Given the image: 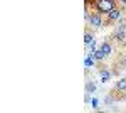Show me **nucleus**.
Listing matches in <instances>:
<instances>
[{
    "label": "nucleus",
    "instance_id": "nucleus-9",
    "mask_svg": "<svg viewBox=\"0 0 126 113\" xmlns=\"http://www.w3.org/2000/svg\"><path fill=\"white\" fill-rule=\"evenodd\" d=\"M93 41H94V32L91 30V27H86V30H84V46L91 44Z\"/></svg>",
    "mask_w": 126,
    "mask_h": 113
},
{
    "label": "nucleus",
    "instance_id": "nucleus-4",
    "mask_svg": "<svg viewBox=\"0 0 126 113\" xmlns=\"http://www.w3.org/2000/svg\"><path fill=\"white\" fill-rule=\"evenodd\" d=\"M109 39L113 41V42H116L118 46H126V29H121V27H116L114 25V30L111 32V36Z\"/></svg>",
    "mask_w": 126,
    "mask_h": 113
},
{
    "label": "nucleus",
    "instance_id": "nucleus-10",
    "mask_svg": "<svg viewBox=\"0 0 126 113\" xmlns=\"http://www.w3.org/2000/svg\"><path fill=\"white\" fill-rule=\"evenodd\" d=\"M93 56H94V59H96L97 63H104V61L108 59V56L104 54V52H103V51H101V49H99V47H97L96 51L93 52Z\"/></svg>",
    "mask_w": 126,
    "mask_h": 113
},
{
    "label": "nucleus",
    "instance_id": "nucleus-3",
    "mask_svg": "<svg viewBox=\"0 0 126 113\" xmlns=\"http://www.w3.org/2000/svg\"><path fill=\"white\" fill-rule=\"evenodd\" d=\"M86 24H87V27H91L93 30H97V29H101L103 25H104V15L94 10V12H91V14H89Z\"/></svg>",
    "mask_w": 126,
    "mask_h": 113
},
{
    "label": "nucleus",
    "instance_id": "nucleus-6",
    "mask_svg": "<svg viewBox=\"0 0 126 113\" xmlns=\"http://www.w3.org/2000/svg\"><path fill=\"white\" fill-rule=\"evenodd\" d=\"M97 71H99V76H101V83H108V81L111 79V76H113V71H111V69H108L106 66H104V68L99 66Z\"/></svg>",
    "mask_w": 126,
    "mask_h": 113
},
{
    "label": "nucleus",
    "instance_id": "nucleus-7",
    "mask_svg": "<svg viewBox=\"0 0 126 113\" xmlns=\"http://www.w3.org/2000/svg\"><path fill=\"white\" fill-rule=\"evenodd\" d=\"M96 59H94V56L91 54V52H86V57H84V66H86V73H89V69L91 68L96 66Z\"/></svg>",
    "mask_w": 126,
    "mask_h": 113
},
{
    "label": "nucleus",
    "instance_id": "nucleus-11",
    "mask_svg": "<svg viewBox=\"0 0 126 113\" xmlns=\"http://www.w3.org/2000/svg\"><path fill=\"white\" fill-rule=\"evenodd\" d=\"M84 91H86V93H94V91H96V83H94V81H86Z\"/></svg>",
    "mask_w": 126,
    "mask_h": 113
},
{
    "label": "nucleus",
    "instance_id": "nucleus-5",
    "mask_svg": "<svg viewBox=\"0 0 126 113\" xmlns=\"http://www.w3.org/2000/svg\"><path fill=\"white\" fill-rule=\"evenodd\" d=\"M99 49L106 54L108 57L109 56H113V52H114V47H113V41L111 39H104L101 44H99Z\"/></svg>",
    "mask_w": 126,
    "mask_h": 113
},
{
    "label": "nucleus",
    "instance_id": "nucleus-2",
    "mask_svg": "<svg viewBox=\"0 0 126 113\" xmlns=\"http://www.w3.org/2000/svg\"><path fill=\"white\" fill-rule=\"evenodd\" d=\"M123 17H125V9L118 5V7H114L109 14L104 15V27H106V25H111V24H118Z\"/></svg>",
    "mask_w": 126,
    "mask_h": 113
},
{
    "label": "nucleus",
    "instance_id": "nucleus-14",
    "mask_svg": "<svg viewBox=\"0 0 126 113\" xmlns=\"http://www.w3.org/2000/svg\"><path fill=\"white\" fill-rule=\"evenodd\" d=\"M118 5L123 7V9H126V0H118Z\"/></svg>",
    "mask_w": 126,
    "mask_h": 113
},
{
    "label": "nucleus",
    "instance_id": "nucleus-13",
    "mask_svg": "<svg viewBox=\"0 0 126 113\" xmlns=\"http://www.w3.org/2000/svg\"><path fill=\"white\" fill-rule=\"evenodd\" d=\"M91 100H93V98H91V93H86V94H84V103H86V105L91 103Z\"/></svg>",
    "mask_w": 126,
    "mask_h": 113
},
{
    "label": "nucleus",
    "instance_id": "nucleus-8",
    "mask_svg": "<svg viewBox=\"0 0 126 113\" xmlns=\"http://www.w3.org/2000/svg\"><path fill=\"white\" fill-rule=\"evenodd\" d=\"M113 90H116L119 93H126V78H121V79H118L116 83H114V88Z\"/></svg>",
    "mask_w": 126,
    "mask_h": 113
},
{
    "label": "nucleus",
    "instance_id": "nucleus-12",
    "mask_svg": "<svg viewBox=\"0 0 126 113\" xmlns=\"http://www.w3.org/2000/svg\"><path fill=\"white\" fill-rule=\"evenodd\" d=\"M91 108H94V110L99 108V100H97V98H93V100H91Z\"/></svg>",
    "mask_w": 126,
    "mask_h": 113
},
{
    "label": "nucleus",
    "instance_id": "nucleus-1",
    "mask_svg": "<svg viewBox=\"0 0 126 113\" xmlns=\"http://www.w3.org/2000/svg\"><path fill=\"white\" fill-rule=\"evenodd\" d=\"M86 3H89L91 9L103 15L109 14L114 7H118V0H86Z\"/></svg>",
    "mask_w": 126,
    "mask_h": 113
}]
</instances>
